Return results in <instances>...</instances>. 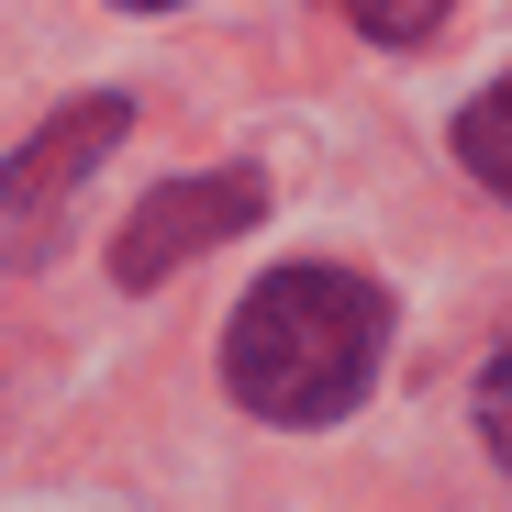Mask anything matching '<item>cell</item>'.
I'll use <instances>...</instances> for the list:
<instances>
[{"label":"cell","instance_id":"6da1fadb","mask_svg":"<svg viewBox=\"0 0 512 512\" xmlns=\"http://www.w3.org/2000/svg\"><path fill=\"white\" fill-rule=\"evenodd\" d=\"M390 346V290L357 268H279L223 334V379L268 423H334L357 412Z\"/></svg>","mask_w":512,"mask_h":512},{"label":"cell","instance_id":"7a4b0ae2","mask_svg":"<svg viewBox=\"0 0 512 512\" xmlns=\"http://www.w3.org/2000/svg\"><path fill=\"white\" fill-rule=\"evenodd\" d=\"M256 212H268V190H256L245 167H190V179H156V190L134 201L123 245H112V268H123V290H156L167 268H190L201 245L245 234Z\"/></svg>","mask_w":512,"mask_h":512},{"label":"cell","instance_id":"3957f363","mask_svg":"<svg viewBox=\"0 0 512 512\" xmlns=\"http://www.w3.org/2000/svg\"><path fill=\"white\" fill-rule=\"evenodd\" d=\"M123 134H134V101H123V90H101V101L56 112V123H45L12 167H0V212H12V223H23V212H56V201L78 190V167H101Z\"/></svg>","mask_w":512,"mask_h":512},{"label":"cell","instance_id":"277c9868","mask_svg":"<svg viewBox=\"0 0 512 512\" xmlns=\"http://www.w3.org/2000/svg\"><path fill=\"white\" fill-rule=\"evenodd\" d=\"M457 167H468V179H490V190L512 201V78H501V90H479V101L457 112Z\"/></svg>","mask_w":512,"mask_h":512},{"label":"cell","instance_id":"5b68a950","mask_svg":"<svg viewBox=\"0 0 512 512\" xmlns=\"http://www.w3.org/2000/svg\"><path fill=\"white\" fill-rule=\"evenodd\" d=\"M334 12H346L368 45H423V34L446 23V0H334Z\"/></svg>","mask_w":512,"mask_h":512},{"label":"cell","instance_id":"8992f818","mask_svg":"<svg viewBox=\"0 0 512 512\" xmlns=\"http://www.w3.org/2000/svg\"><path fill=\"white\" fill-rule=\"evenodd\" d=\"M479 435H490V457L512 468V357H490V379H479Z\"/></svg>","mask_w":512,"mask_h":512},{"label":"cell","instance_id":"52a82bcc","mask_svg":"<svg viewBox=\"0 0 512 512\" xmlns=\"http://www.w3.org/2000/svg\"><path fill=\"white\" fill-rule=\"evenodd\" d=\"M123 12H167V0H123Z\"/></svg>","mask_w":512,"mask_h":512}]
</instances>
